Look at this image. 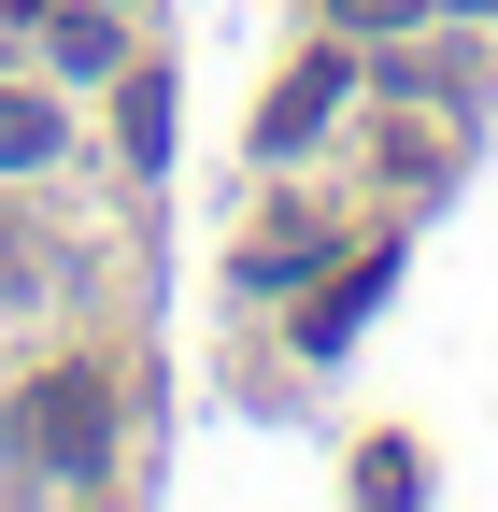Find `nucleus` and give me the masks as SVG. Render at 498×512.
Here are the masks:
<instances>
[{"label":"nucleus","instance_id":"1","mask_svg":"<svg viewBox=\"0 0 498 512\" xmlns=\"http://www.w3.org/2000/svg\"><path fill=\"white\" fill-rule=\"evenodd\" d=\"M100 427H114L100 370H43L29 399L0 413V441H15V470H100Z\"/></svg>","mask_w":498,"mask_h":512},{"label":"nucleus","instance_id":"2","mask_svg":"<svg viewBox=\"0 0 498 512\" xmlns=\"http://www.w3.org/2000/svg\"><path fill=\"white\" fill-rule=\"evenodd\" d=\"M342 72H356L342 43H314V57H299V72L271 86V114H257V157H299V143H314V128H328V100H342Z\"/></svg>","mask_w":498,"mask_h":512},{"label":"nucleus","instance_id":"3","mask_svg":"<svg viewBox=\"0 0 498 512\" xmlns=\"http://www.w3.org/2000/svg\"><path fill=\"white\" fill-rule=\"evenodd\" d=\"M57 157V114L43 100H0V171H43Z\"/></svg>","mask_w":498,"mask_h":512},{"label":"nucleus","instance_id":"4","mask_svg":"<svg viewBox=\"0 0 498 512\" xmlns=\"http://www.w3.org/2000/svg\"><path fill=\"white\" fill-rule=\"evenodd\" d=\"M129 157H171V86L129 72Z\"/></svg>","mask_w":498,"mask_h":512},{"label":"nucleus","instance_id":"5","mask_svg":"<svg viewBox=\"0 0 498 512\" xmlns=\"http://www.w3.org/2000/svg\"><path fill=\"white\" fill-rule=\"evenodd\" d=\"M328 15H342V29H399L413 0H328Z\"/></svg>","mask_w":498,"mask_h":512},{"label":"nucleus","instance_id":"6","mask_svg":"<svg viewBox=\"0 0 498 512\" xmlns=\"http://www.w3.org/2000/svg\"><path fill=\"white\" fill-rule=\"evenodd\" d=\"M470 15H498V0H470Z\"/></svg>","mask_w":498,"mask_h":512}]
</instances>
